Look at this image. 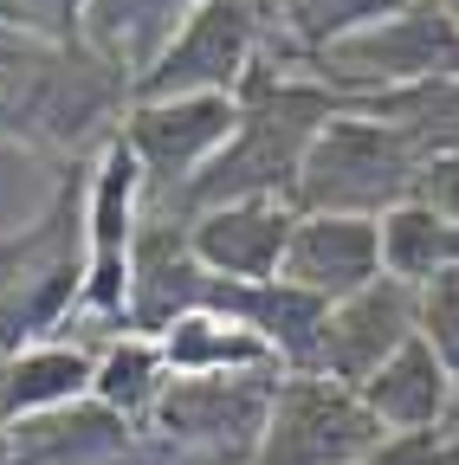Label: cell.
<instances>
[{
    "label": "cell",
    "instance_id": "1",
    "mask_svg": "<svg viewBox=\"0 0 459 465\" xmlns=\"http://www.w3.org/2000/svg\"><path fill=\"white\" fill-rule=\"evenodd\" d=\"M330 116H343V97L330 84H304V78L253 65L240 84L234 143L195 174L182 207L201 213V207H226V201H292L298 168H304V155Z\"/></svg>",
    "mask_w": 459,
    "mask_h": 465
},
{
    "label": "cell",
    "instance_id": "2",
    "mask_svg": "<svg viewBox=\"0 0 459 465\" xmlns=\"http://www.w3.org/2000/svg\"><path fill=\"white\" fill-rule=\"evenodd\" d=\"M85 201H91V174L52 188L39 220L20 232H0V362L20 356L33 342H59V330L78 317L85 298Z\"/></svg>",
    "mask_w": 459,
    "mask_h": 465
},
{
    "label": "cell",
    "instance_id": "3",
    "mask_svg": "<svg viewBox=\"0 0 459 465\" xmlns=\"http://www.w3.org/2000/svg\"><path fill=\"white\" fill-rule=\"evenodd\" d=\"M421 143L401 136L394 124L369 116L363 104L330 116L317 130L304 168H298V188H292V207L298 213H363V220H382L388 207L414 201L421 188Z\"/></svg>",
    "mask_w": 459,
    "mask_h": 465
},
{
    "label": "cell",
    "instance_id": "4",
    "mask_svg": "<svg viewBox=\"0 0 459 465\" xmlns=\"http://www.w3.org/2000/svg\"><path fill=\"white\" fill-rule=\"evenodd\" d=\"M272 375H168L143 446L162 465H253L272 420Z\"/></svg>",
    "mask_w": 459,
    "mask_h": 465
},
{
    "label": "cell",
    "instance_id": "5",
    "mask_svg": "<svg viewBox=\"0 0 459 465\" xmlns=\"http://www.w3.org/2000/svg\"><path fill=\"white\" fill-rule=\"evenodd\" d=\"M143 213H149V182L136 155L124 149V136H110L91 168V201H85V246H91L85 298H78L85 323L130 330V252H136Z\"/></svg>",
    "mask_w": 459,
    "mask_h": 465
},
{
    "label": "cell",
    "instance_id": "6",
    "mask_svg": "<svg viewBox=\"0 0 459 465\" xmlns=\"http://www.w3.org/2000/svg\"><path fill=\"white\" fill-rule=\"evenodd\" d=\"M382 440L388 433L356 388H336L324 375H278L253 465H363Z\"/></svg>",
    "mask_w": 459,
    "mask_h": 465
},
{
    "label": "cell",
    "instance_id": "7",
    "mask_svg": "<svg viewBox=\"0 0 459 465\" xmlns=\"http://www.w3.org/2000/svg\"><path fill=\"white\" fill-rule=\"evenodd\" d=\"M259 65V0H201L130 97H240Z\"/></svg>",
    "mask_w": 459,
    "mask_h": 465
},
{
    "label": "cell",
    "instance_id": "8",
    "mask_svg": "<svg viewBox=\"0 0 459 465\" xmlns=\"http://www.w3.org/2000/svg\"><path fill=\"white\" fill-rule=\"evenodd\" d=\"M240 97H130L124 110V149L136 155L149 194H188L195 174L234 143Z\"/></svg>",
    "mask_w": 459,
    "mask_h": 465
},
{
    "label": "cell",
    "instance_id": "9",
    "mask_svg": "<svg viewBox=\"0 0 459 465\" xmlns=\"http://www.w3.org/2000/svg\"><path fill=\"white\" fill-rule=\"evenodd\" d=\"M408 336H421V291L401 278H375L356 298L330 304L324 330H317V362L311 375L336 381V388H363Z\"/></svg>",
    "mask_w": 459,
    "mask_h": 465
},
{
    "label": "cell",
    "instance_id": "10",
    "mask_svg": "<svg viewBox=\"0 0 459 465\" xmlns=\"http://www.w3.org/2000/svg\"><path fill=\"white\" fill-rule=\"evenodd\" d=\"M207 284L214 278L188 246V213L182 220L143 213L136 252H130V330L162 342L182 317H195L207 304Z\"/></svg>",
    "mask_w": 459,
    "mask_h": 465
},
{
    "label": "cell",
    "instance_id": "11",
    "mask_svg": "<svg viewBox=\"0 0 459 465\" xmlns=\"http://www.w3.org/2000/svg\"><path fill=\"white\" fill-rule=\"evenodd\" d=\"M278 278L311 291L317 304L356 298L363 284L382 278V220H363V213H298Z\"/></svg>",
    "mask_w": 459,
    "mask_h": 465
},
{
    "label": "cell",
    "instance_id": "12",
    "mask_svg": "<svg viewBox=\"0 0 459 465\" xmlns=\"http://www.w3.org/2000/svg\"><path fill=\"white\" fill-rule=\"evenodd\" d=\"M292 226H298V207L292 201H226V207L188 213V246L207 265V278L265 284L284 265Z\"/></svg>",
    "mask_w": 459,
    "mask_h": 465
},
{
    "label": "cell",
    "instance_id": "13",
    "mask_svg": "<svg viewBox=\"0 0 459 465\" xmlns=\"http://www.w3.org/2000/svg\"><path fill=\"white\" fill-rule=\"evenodd\" d=\"M14 465H136L143 433L110 414L104 401H72V407H52V414L14 420Z\"/></svg>",
    "mask_w": 459,
    "mask_h": 465
},
{
    "label": "cell",
    "instance_id": "14",
    "mask_svg": "<svg viewBox=\"0 0 459 465\" xmlns=\"http://www.w3.org/2000/svg\"><path fill=\"white\" fill-rule=\"evenodd\" d=\"M356 394L382 420V433H440V420L453 414V401H459V388H453L446 362L427 349V336H408Z\"/></svg>",
    "mask_w": 459,
    "mask_h": 465
},
{
    "label": "cell",
    "instance_id": "15",
    "mask_svg": "<svg viewBox=\"0 0 459 465\" xmlns=\"http://www.w3.org/2000/svg\"><path fill=\"white\" fill-rule=\"evenodd\" d=\"M201 0H85V52L117 78H143Z\"/></svg>",
    "mask_w": 459,
    "mask_h": 465
},
{
    "label": "cell",
    "instance_id": "16",
    "mask_svg": "<svg viewBox=\"0 0 459 465\" xmlns=\"http://www.w3.org/2000/svg\"><path fill=\"white\" fill-rule=\"evenodd\" d=\"M97 381V349L85 342H33L20 356L0 362V420H33L52 414V407L85 401Z\"/></svg>",
    "mask_w": 459,
    "mask_h": 465
},
{
    "label": "cell",
    "instance_id": "17",
    "mask_svg": "<svg viewBox=\"0 0 459 465\" xmlns=\"http://www.w3.org/2000/svg\"><path fill=\"white\" fill-rule=\"evenodd\" d=\"M162 362H168V375H284V362L272 349L220 311L182 317L162 336Z\"/></svg>",
    "mask_w": 459,
    "mask_h": 465
},
{
    "label": "cell",
    "instance_id": "18",
    "mask_svg": "<svg viewBox=\"0 0 459 465\" xmlns=\"http://www.w3.org/2000/svg\"><path fill=\"white\" fill-rule=\"evenodd\" d=\"M459 265V220L434 213L427 201H401L382 213V272L401 284H427Z\"/></svg>",
    "mask_w": 459,
    "mask_h": 465
},
{
    "label": "cell",
    "instance_id": "19",
    "mask_svg": "<svg viewBox=\"0 0 459 465\" xmlns=\"http://www.w3.org/2000/svg\"><path fill=\"white\" fill-rule=\"evenodd\" d=\"M162 388H168V362H162V342H155V336L124 330V336H110V342L97 349V381H91V401H104L110 414H124L136 433L149 427Z\"/></svg>",
    "mask_w": 459,
    "mask_h": 465
},
{
    "label": "cell",
    "instance_id": "20",
    "mask_svg": "<svg viewBox=\"0 0 459 465\" xmlns=\"http://www.w3.org/2000/svg\"><path fill=\"white\" fill-rule=\"evenodd\" d=\"M272 7H278L284 39H292L298 52H311V58H324L336 39H350V33L388 20L401 0H272Z\"/></svg>",
    "mask_w": 459,
    "mask_h": 465
},
{
    "label": "cell",
    "instance_id": "21",
    "mask_svg": "<svg viewBox=\"0 0 459 465\" xmlns=\"http://www.w3.org/2000/svg\"><path fill=\"white\" fill-rule=\"evenodd\" d=\"M0 33L39 45H85V0H0Z\"/></svg>",
    "mask_w": 459,
    "mask_h": 465
},
{
    "label": "cell",
    "instance_id": "22",
    "mask_svg": "<svg viewBox=\"0 0 459 465\" xmlns=\"http://www.w3.org/2000/svg\"><path fill=\"white\" fill-rule=\"evenodd\" d=\"M421 336H427V349L446 362V375L459 388V265L421 284Z\"/></svg>",
    "mask_w": 459,
    "mask_h": 465
},
{
    "label": "cell",
    "instance_id": "23",
    "mask_svg": "<svg viewBox=\"0 0 459 465\" xmlns=\"http://www.w3.org/2000/svg\"><path fill=\"white\" fill-rule=\"evenodd\" d=\"M414 201H427V207H434V213H446V220H459V143H453V149H440V155H427Z\"/></svg>",
    "mask_w": 459,
    "mask_h": 465
},
{
    "label": "cell",
    "instance_id": "24",
    "mask_svg": "<svg viewBox=\"0 0 459 465\" xmlns=\"http://www.w3.org/2000/svg\"><path fill=\"white\" fill-rule=\"evenodd\" d=\"M0 465H14V433H7V420H0Z\"/></svg>",
    "mask_w": 459,
    "mask_h": 465
}]
</instances>
